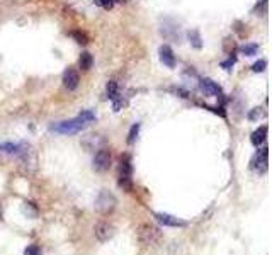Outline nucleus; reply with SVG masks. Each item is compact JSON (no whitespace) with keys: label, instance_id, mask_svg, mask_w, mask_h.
<instances>
[{"label":"nucleus","instance_id":"nucleus-1","mask_svg":"<svg viewBox=\"0 0 272 255\" xmlns=\"http://www.w3.org/2000/svg\"><path fill=\"white\" fill-rule=\"evenodd\" d=\"M94 119H96V114L90 113V111H83L82 114H78L77 118L68 119V121H62L55 126H51V131L58 133V134H75L80 133L83 128H87Z\"/></svg>","mask_w":272,"mask_h":255},{"label":"nucleus","instance_id":"nucleus-2","mask_svg":"<svg viewBox=\"0 0 272 255\" xmlns=\"http://www.w3.org/2000/svg\"><path fill=\"white\" fill-rule=\"evenodd\" d=\"M138 238L145 247H153L162 240V231L152 223H143L138 228Z\"/></svg>","mask_w":272,"mask_h":255},{"label":"nucleus","instance_id":"nucleus-3","mask_svg":"<svg viewBox=\"0 0 272 255\" xmlns=\"http://www.w3.org/2000/svg\"><path fill=\"white\" fill-rule=\"evenodd\" d=\"M131 174H133V167H131V160L128 155L121 157L119 160V185L126 192H131L133 184H131Z\"/></svg>","mask_w":272,"mask_h":255},{"label":"nucleus","instance_id":"nucleus-4","mask_svg":"<svg viewBox=\"0 0 272 255\" xmlns=\"http://www.w3.org/2000/svg\"><path fill=\"white\" fill-rule=\"evenodd\" d=\"M116 208V197L114 194L102 189L99 192V196L96 199V210L101 213V215H111Z\"/></svg>","mask_w":272,"mask_h":255},{"label":"nucleus","instance_id":"nucleus-5","mask_svg":"<svg viewBox=\"0 0 272 255\" xmlns=\"http://www.w3.org/2000/svg\"><path fill=\"white\" fill-rule=\"evenodd\" d=\"M111 162H112V157H111V151L107 148H101L99 151L96 153L94 157V162H92V167L96 172H107L111 169Z\"/></svg>","mask_w":272,"mask_h":255},{"label":"nucleus","instance_id":"nucleus-6","mask_svg":"<svg viewBox=\"0 0 272 255\" xmlns=\"http://www.w3.org/2000/svg\"><path fill=\"white\" fill-rule=\"evenodd\" d=\"M267 167H269V148H262V150L257 151V155L252 160V169L257 174H265Z\"/></svg>","mask_w":272,"mask_h":255},{"label":"nucleus","instance_id":"nucleus-7","mask_svg":"<svg viewBox=\"0 0 272 255\" xmlns=\"http://www.w3.org/2000/svg\"><path fill=\"white\" fill-rule=\"evenodd\" d=\"M94 231H96V236L101 242H107V240H111L114 236L116 228L111 223H107V221H101V223L96 225V230Z\"/></svg>","mask_w":272,"mask_h":255},{"label":"nucleus","instance_id":"nucleus-8","mask_svg":"<svg viewBox=\"0 0 272 255\" xmlns=\"http://www.w3.org/2000/svg\"><path fill=\"white\" fill-rule=\"evenodd\" d=\"M78 82H80V77H78V73L75 72L73 68H68V70L63 73V85L67 87L68 90H75V89H77Z\"/></svg>","mask_w":272,"mask_h":255},{"label":"nucleus","instance_id":"nucleus-9","mask_svg":"<svg viewBox=\"0 0 272 255\" xmlns=\"http://www.w3.org/2000/svg\"><path fill=\"white\" fill-rule=\"evenodd\" d=\"M155 218L165 226H186V221H182L172 215H167V213H155Z\"/></svg>","mask_w":272,"mask_h":255},{"label":"nucleus","instance_id":"nucleus-10","mask_svg":"<svg viewBox=\"0 0 272 255\" xmlns=\"http://www.w3.org/2000/svg\"><path fill=\"white\" fill-rule=\"evenodd\" d=\"M160 62L168 68L175 67V55H173L172 48H168V46H162L160 48Z\"/></svg>","mask_w":272,"mask_h":255},{"label":"nucleus","instance_id":"nucleus-11","mask_svg":"<svg viewBox=\"0 0 272 255\" xmlns=\"http://www.w3.org/2000/svg\"><path fill=\"white\" fill-rule=\"evenodd\" d=\"M26 145H17V143H4L0 145V151L6 153V155H21L26 150Z\"/></svg>","mask_w":272,"mask_h":255},{"label":"nucleus","instance_id":"nucleus-12","mask_svg":"<svg viewBox=\"0 0 272 255\" xmlns=\"http://www.w3.org/2000/svg\"><path fill=\"white\" fill-rule=\"evenodd\" d=\"M201 89H203V92H204L206 95H213L214 97V95L221 94V89H219V87L213 80H208V78L201 82Z\"/></svg>","mask_w":272,"mask_h":255},{"label":"nucleus","instance_id":"nucleus-13","mask_svg":"<svg viewBox=\"0 0 272 255\" xmlns=\"http://www.w3.org/2000/svg\"><path fill=\"white\" fill-rule=\"evenodd\" d=\"M265 138H267V126H260L259 129H255V131L252 133L250 141H252V145L259 148L262 143L265 141Z\"/></svg>","mask_w":272,"mask_h":255},{"label":"nucleus","instance_id":"nucleus-14","mask_svg":"<svg viewBox=\"0 0 272 255\" xmlns=\"http://www.w3.org/2000/svg\"><path fill=\"white\" fill-rule=\"evenodd\" d=\"M78 63H80V68L82 70H90L92 68V63H94V60H92V55L90 53H82V57L80 60H78Z\"/></svg>","mask_w":272,"mask_h":255},{"label":"nucleus","instance_id":"nucleus-15","mask_svg":"<svg viewBox=\"0 0 272 255\" xmlns=\"http://www.w3.org/2000/svg\"><path fill=\"white\" fill-rule=\"evenodd\" d=\"M116 95H118V83L114 80H111L107 83V97H111V99H116Z\"/></svg>","mask_w":272,"mask_h":255},{"label":"nucleus","instance_id":"nucleus-16","mask_svg":"<svg viewBox=\"0 0 272 255\" xmlns=\"http://www.w3.org/2000/svg\"><path fill=\"white\" fill-rule=\"evenodd\" d=\"M257 51H259V46L257 44H247L242 48V53L247 55V57H254V55H257Z\"/></svg>","mask_w":272,"mask_h":255},{"label":"nucleus","instance_id":"nucleus-17","mask_svg":"<svg viewBox=\"0 0 272 255\" xmlns=\"http://www.w3.org/2000/svg\"><path fill=\"white\" fill-rule=\"evenodd\" d=\"M22 211H24L27 216H32V218L37 215V210H36L34 206H32V202H24V206H22Z\"/></svg>","mask_w":272,"mask_h":255},{"label":"nucleus","instance_id":"nucleus-18","mask_svg":"<svg viewBox=\"0 0 272 255\" xmlns=\"http://www.w3.org/2000/svg\"><path fill=\"white\" fill-rule=\"evenodd\" d=\"M24 255H43V250L37 247V245H29V247L24 250Z\"/></svg>","mask_w":272,"mask_h":255},{"label":"nucleus","instance_id":"nucleus-19","mask_svg":"<svg viewBox=\"0 0 272 255\" xmlns=\"http://www.w3.org/2000/svg\"><path fill=\"white\" fill-rule=\"evenodd\" d=\"M138 131H140V124H134V126L131 128V131H129V136H128V143H134L136 136H138Z\"/></svg>","mask_w":272,"mask_h":255},{"label":"nucleus","instance_id":"nucleus-20","mask_svg":"<svg viewBox=\"0 0 272 255\" xmlns=\"http://www.w3.org/2000/svg\"><path fill=\"white\" fill-rule=\"evenodd\" d=\"M265 62L264 60H260V62H257V63H254V67H252V70L254 72H264L265 70Z\"/></svg>","mask_w":272,"mask_h":255},{"label":"nucleus","instance_id":"nucleus-21","mask_svg":"<svg viewBox=\"0 0 272 255\" xmlns=\"http://www.w3.org/2000/svg\"><path fill=\"white\" fill-rule=\"evenodd\" d=\"M189 36H191L192 39H194V41H192V44H194L196 48H199V46H201V43H199V41H201V38H199V34H198V32H191Z\"/></svg>","mask_w":272,"mask_h":255},{"label":"nucleus","instance_id":"nucleus-22","mask_svg":"<svg viewBox=\"0 0 272 255\" xmlns=\"http://www.w3.org/2000/svg\"><path fill=\"white\" fill-rule=\"evenodd\" d=\"M99 2H101V6H102V7L111 9V7H112V4H114V0H99Z\"/></svg>","mask_w":272,"mask_h":255}]
</instances>
